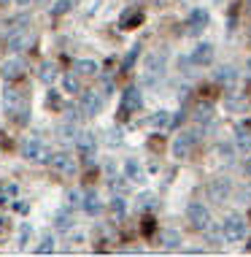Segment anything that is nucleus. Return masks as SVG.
Wrapping results in <instances>:
<instances>
[{
  "instance_id": "obj_37",
  "label": "nucleus",
  "mask_w": 251,
  "mask_h": 257,
  "mask_svg": "<svg viewBox=\"0 0 251 257\" xmlns=\"http://www.w3.org/2000/svg\"><path fill=\"white\" fill-rule=\"evenodd\" d=\"M119 136H122L119 130H111V133H108V144H119V141H122Z\"/></svg>"
},
{
  "instance_id": "obj_22",
  "label": "nucleus",
  "mask_w": 251,
  "mask_h": 257,
  "mask_svg": "<svg viewBox=\"0 0 251 257\" xmlns=\"http://www.w3.org/2000/svg\"><path fill=\"white\" fill-rule=\"evenodd\" d=\"M235 79H238V73H235L232 68H219V71H216V81L224 84V87H232Z\"/></svg>"
},
{
  "instance_id": "obj_8",
  "label": "nucleus",
  "mask_w": 251,
  "mask_h": 257,
  "mask_svg": "<svg viewBox=\"0 0 251 257\" xmlns=\"http://www.w3.org/2000/svg\"><path fill=\"white\" fill-rule=\"evenodd\" d=\"M49 165H52V171H57L60 176H73V173H76V160H73V155H68V152H57V155H52Z\"/></svg>"
},
{
  "instance_id": "obj_11",
  "label": "nucleus",
  "mask_w": 251,
  "mask_h": 257,
  "mask_svg": "<svg viewBox=\"0 0 251 257\" xmlns=\"http://www.w3.org/2000/svg\"><path fill=\"white\" fill-rule=\"evenodd\" d=\"M205 25H208V11L194 9L189 14V22H186V33H189V36H200V33L205 30Z\"/></svg>"
},
{
  "instance_id": "obj_7",
  "label": "nucleus",
  "mask_w": 251,
  "mask_h": 257,
  "mask_svg": "<svg viewBox=\"0 0 251 257\" xmlns=\"http://www.w3.org/2000/svg\"><path fill=\"white\" fill-rule=\"evenodd\" d=\"M103 103H106V95L103 92H84L81 103H79V111L84 116H97L103 111Z\"/></svg>"
},
{
  "instance_id": "obj_3",
  "label": "nucleus",
  "mask_w": 251,
  "mask_h": 257,
  "mask_svg": "<svg viewBox=\"0 0 251 257\" xmlns=\"http://www.w3.org/2000/svg\"><path fill=\"white\" fill-rule=\"evenodd\" d=\"M221 238L227 241V244H240L243 238H246V222L240 217H227L221 222Z\"/></svg>"
},
{
  "instance_id": "obj_2",
  "label": "nucleus",
  "mask_w": 251,
  "mask_h": 257,
  "mask_svg": "<svg viewBox=\"0 0 251 257\" xmlns=\"http://www.w3.org/2000/svg\"><path fill=\"white\" fill-rule=\"evenodd\" d=\"M197 138H200V127L197 130H184V133H178L173 138V157L176 160H189L194 147H197Z\"/></svg>"
},
{
  "instance_id": "obj_20",
  "label": "nucleus",
  "mask_w": 251,
  "mask_h": 257,
  "mask_svg": "<svg viewBox=\"0 0 251 257\" xmlns=\"http://www.w3.org/2000/svg\"><path fill=\"white\" fill-rule=\"evenodd\" d=\"M57 133L62 138H68V141H76V136H79V127H76V119H68V122H62L60 127H57Z\"/></svg>"
},
{
  "instance_id": "obj_35",
  "label": "nucleus",
  "mask_w": 251,
  "mask_h": 257,
  "mask_svg": "<svg viewBox=\"0 0 251 257\" xmlns=\"http://www.w3.org/2000/svg\"><path fill=\"white\" fill-rule=\"evenodd\" d=\"M219 155L221 157H229V155H232V147H229V144H219Z\"/></svg>"
},
{
  "instance_id": "obj_31",
  "label": "nucleus",
  "mask_w": 251,
  "mask_h": 257,
  "mask_svg": "<svg viewBox=\"0 0 251 257\" xmlns=\"http://www.w3.org/2000/svg\"><path fill=\"white\" fill-rule=\"evenodd\" d=\"M52 252H54V238L52 235H44L41 244L36 246V254H52Z\"/></svg>"
},
{
  "instance_id": "obj_29",
  "label": "nucleus",
  "mask_w": 251,
  "mask_h": 257,
  "mask_svg": "<svg viewBox=\"0 0 251 257\" xmlns=\"http://www.w3.org/2000/svg\"><path fill=\"white\" fill-rule=\"evenodd\" d=\"M62 84H65V92H71V95H76V92H81V81L76 79L73 73H68L65 79H62Z\"/></svg>"
},
{
  "instance_id": "obj_42",
  "label": "nucleus",
  "mask_w": 251,
  "mask_h": 257,
  "mask_svg": "<svg viewBox=\"0 0 251 257\" xmlns=\"http://www.w3.org/2000/svg\"><path fill=\"white\" fill-rule=\"evenodd\" d=\"M248 44H251V38H248Z\"/></svg>"
},
{
  "instance_id": "obj_14",
  "label": "nucleus",
  "mask_w": 251,
  "mask_h": 257,
  "mask_svg": "<svg viewBox=\"0 0 251 257\" xmlns=\"http://www.w3.org/2000/svg\"><path fill=\"white\" fill-rule=\"evenodd\" d=\"M30 44H33V36L27 30H19V33H11V36H9V49L11 52H22Z\"/></svg>"
},
{
  "instance_id": "obj_17",
  "label": "nucleus",
  "mask_w": 251,
  "mask_h": 257,
  "mask_svg": "<svg viewBox=\"0 0 251 257\" xmlns=\"http://www.w3.org/2000/svg\"><path fill=\"white\" fill-rule=\"evenodd\" d=\"M73 73H79V76H97V62L95 60H73Z\"/></svg>"
},
{
  "instance_id": "obj_4",
  "label": "nucleus",
  "mask_w": 251,
  "mask_h": 257,
  "mask_svg": "<svg viewBox=\"0 0 251 257\" xmlns=\"http://www.w3.org/2000/svg\"><path fill=\"white\" fill-rule=\"evenodd\" d=\"M186 219H189V225L194 230H208V227H211V211H208L200 200H192V203L186 206Z\"/></svg>"
},
{
  "instance_id": "obj_28",
  "label": "nucleus",
  "mask_w": 251,
  "mask_h": 257,
  "mask_svg": "<svg viewBox=\"0 0 251 257\" xmlns=\"http://www.w3.org/2000/svg\"><path fill=\"white\" fill-rule=\"evenodd\" d=\"M211 111H213L211 103H200V106L194 108V119H197V122H208V119H211Z\"/></svg>"
},
{
  "instance_id": "obj_36",
  "label": "nucleus",
  "mask_w": 251,
  "mask_h": 257,
  "mask_svg": "<svg viewBox=\"0 0 251 257\" xmlns=\"http://www.w3.org/2000/svg\"><path fill=\"white\" fill-rule=\"evenodd\" d=\"M27 233H30V225H22V233H19V246H25V241H27Z\"/></svg>"
},
{
  "instance_id": "obj_23",
  "label": "nucleus",
  "mask_w": 251,
  "mask_h": 257,
  "mask_svg": "<svg viewBox=\"0 0 251 257\" xmlns=\"http://www.w3.org/2000/svg\"><path fill=\"white\" fill-rule=\"evenodd\" d=\"M76 3H81V0H57V3L52 6V17H62V14L73 11Z\"/></svg>"
},
{
  "instance_id": "obj_33",
  "label": "nucleus",
  "mask_w": 251,
  "mask_h": 257,
  "mask_svg": "<svg viewBox=\"0 0 251 257\" xmlns=\"http://www.w3.org/2000/svg\"><path fill=\"white\" fill-rule=\"evenodd\" d=\"M154 195H151V192H143V195H138V208H141V211H146V208H154Z\"/></svg>"
},
{
  "instance_id": "obj_12",
  "label": "nucleus",
  "mask_w": 251,
  "mask_h": 257,
  "mask_svg": "<svg viewBox=\"0 0 251 257\" xmlns=\"http://www.w3.org/2000/svg\"><path fill=\"white\" fill-rule=\"evenodd\" d=\"M27 71V65H25V60L19 57V54H14V57H9L3 62V76L9 81H14V79H19V76H22Z\"/></svg>"
},
{
  "instance_id": "obj_30",
  "label": "nucleus",
  "mask_w": 251,
  "mask_h": 257,
  "mask_svg": "<svg viewBox=\"0 0 251 257\" xmlns=\"http://www.w3.org/2000/svg\"><path fill=\"white\" fill-rule=\"evenodd\" d=\"M111 211H114L116 222H122V219H124V211H127V206H124V198H114V200H111Z\"/></svg>"
},
{
  "instance_id": "obj_18",
  "label": "nucleus",
  "mask_w": 251,
  "mask_h": 257,
  "mask_svg": "<svg viewBox=\"0 0 251 257\" xmlns=\"http://www.w3.org/2000/svg\"><path fill=\"white\" fill-rule=\"evenodd\" d=\"M159 244L165 249H178L181 246V233L178 230H162L159 233Z\"/></svg>"
},
{
  "instance_id": "obj_40",
  "label": "nucleus",
  "mask_w": 251,
  "mask_h": 257,
  "mask_svg": "<svg viewBox=\"0 0 251 257\" xmlns=\"http://www.w3.org/2000/svg\"><path fill=\"white\" fill-rule=\"evenodd\" d=\"M3 227H6V219H3V217H0V233H3Z\"/></svg>"
},
{
  "instance_id": "obj_5",
  "label": "nucleus",
  "mask_w": 251,
  "mask_h": 257,
  "mask_svg": "<svg viewBox=\"0 0 251 257\" xmlns=\"http://www.w3.org/2000/svg\"><path fill=\"white\" fill-rule=\"evenodd\" d=\"M22 157H25V160H33V163H49V160H52V155H49V149H46V144L38 141V138L25 141Z\"/></svg>"
},
{
  "instance_id": "obj_38",
  "label": "nucleus",
  "mask_w": 251,
  "mask_h": 257,
  "mask_svg": "<svg viewBox=\"0 0 251 257\" xmlns=\"http://www.w3.org/2000/svg\"><path fill=\"white\" fill-rule=\"evenodd\" d=\"M246 173H248V176H251V157L246 160Z\"/></svg>"
},
{
  "instance_id": "obj_15",
  "label": "nucleus",
  "mask_w": 251,
  "mask_h": 257,
  "mask_svg": "<svg viewBox=\"0 0 251 257\" xmlns=\"http://www.w3.org/2000/svg\"><path fill=\"white\" fill-rule=\"evenodd\" d=\"M235 147L240 152H251V130L246 124H235Z\"/></svg>"
},
{
  "instance_id": "obj_21",
  "label": "nucleus",
  "mask_w": 251,
  "mask_h": 257,
  "mask_svg": "<svg viewBox=\"0 0 251 257\" xmlns=\"http://www.w3.org/2000/svg\"><path fill=\"white\" fill-rule=\"evenodd\" d=\"M38 79L44 81V84H54V79H57V68L52 65V62H44L38 71Z\"/></svg>"
},
{
  "instance_id": "obj_19",
  "label": "nucleus",
  "mask_w": 251,
  "mask_h": 257,
  "mask_svg": "<svg viewBox=\"0 0 251 257\" xmlns=\"http://www.w3.org/2000/svg\"><path fill=\"white\" fill-rule=\"evenodd\" d=\"M81 208L89 214V217H95V214H100V211H103V203L97 200V195H95V192H89V195L84 198V206H81Z\"/></svg>"
},
{
  "instance_id": "obj_34",
  "label": "nucleus",
  "mask_w": 251,
  "mask_h": 257,
  "mask_svg": "<svg viewBox=\"0 0 251 257\" xmlns=\"http://www.w3.org/2000/svg\"><path fill=\"white\" fill-rule=\"evenodd\" d=\"M68 206H71V208L84 206V200H81V192H79V190H71V192H68Z\"/></svg>"
},
{
  "instance_id": "obj_24",
  "label": "nucleus",
  "mask_w": 251,
  "mask_h": 257,
  "mask_svg": "<svg viewBox=\"0 0 251 257\" xmlns=\"http://www.w3.org/2000/svg\"><path fill=\"white\" fill-rule=\"evenodd\" d=\"M17 192H19L17 184H0V203H11V200H17Z\"/></svg>"
},
{
  "instance_id": "obj_27",
  "label": "nucleus",
  "mask_w": 251,
  "mask_h": 257,
  "mask_svg": "<svg viewBox=\"0 0 251 257\" xmlns=\"http://www.w3.org/2000/svg\"><path fill=\"white\" fill-rule=\"evenodd\" d=\"M170 122H173V119H170V111H157V114L149 119L151 127H167Z\"/></svg>"
},
{
  "instance_id": "obj_39",
  "label": "nucleus",
  "mask_w": 251,
  "mask_h": 257,
  "mask_svg": "<svg viewBox=\"0 0 251 257\" xmlns=\"http://www.w3.org/2000/svg\"><path fill=\"white\" fill-rule=\"evenodd\" d=\"M14 3H19V6H27V3H30V0H14Z\"/></svg>"
},
{
  "instance_id": "obj_25",
  "label": "nucleus",
  "mask_w": 251,
  "mask_h": 257,
  "mask_svg": "<svg viewBox=\"0 0 251 257\" xmlns=\"http://www.w3.org/2000/svg\"><path fill=\"white\" fill-rule=\"evenodd\" d=\"M71 225H73L71 211H57V217H54V227H57V230H71Z\"/></svg>"
},
{
  "instance_id": "obj_9",
  "label": "nucleus",
  "mask_w": 251,
  "mask_h": 257,
  "mask_svg": "<svg viewBox=\"0 0 251 257\" xmlns=\"http://www.w3.org/2000/svg\"><path fill=\"white\" fill-rule=\"evenodd\" d=\"M76 149H79V155L84 157V163H92L95 160V133H89V130H81L79 136H76Z\"/></svg>"
},
{
  "instance_id": "obj_1",
  "label": "nucleus",
  "mask_w": 251,
  "mask_h": 257,
  "mask_svg": "<svg viewBox=\"0 0 251 257\" xmlns=\"http://www.w3.org/2000/svg\"><path fill=\"white\" fill-rule=\"evenodd\" d=\"M165 62H167V52H154L146 57V65H143V84L146 87H154L165 73Z\"/></svg>"
},
{
  "instance_id": "obj_13",
  "label": "nucleus",
  "mask_w": 251,
  "mask_h": 257,
  "mask_svg": "<svg viewBox=\"0 0 251 257\" xmlns=\"http://www.w3.org/2000/svg\"><path fill=\"white\" fill-rule=\"evenodd\" d=\"M213 60V44H197L194 46V52L189 54V62L192 65H208V62Z\"/></svg>"
},
{
  "instance_id": "obj_6",
  "label": "nucleus",
  "mask_w": 251,
  "mask_h": 257,
  "mask_svg": "<svg viewBox=\"0 0 251 257\" xmlns=\"http://www.w3.org/2000/svg\"><path fill=\"white\" fill-rule=\"evenodd\" d=\"M143 106V98H141V89H138L135 84L132 87H127L122 92V103H119V114H124V116H130V114H135L138 108Z\"/></svg>"
},
{
  "instance_id": "obj_41",
  "label": "nucleus",
  "mask_w": 251,
  "mask_h": 257,
  "mask_svg": "<svg viewBox=\"0 0 251 257\" xmlns=\"http://www.w3.org/2000/svg\"><path fill=\"white\" fill-rule=\"evenodd\" d=\"M246 68H248V73H251V60H248V62H246Z\"/></svg>"
},
{
  "instance_id": "obj_26",
  "label": "nucleus",
  "mask_w": 251,
  "mask_h": 257,
  "mask_svg": "<svg viewBox=\"0 0 251 257\" xmlns=\"http://www.w3.org/2000/svg\"><path fill=\"white\" fill-rule=\"evenodd\" d=\"M141 11H138V9H130V11H124L122 14V19H119V27H124V30H127V27L132 25V22H141Z\"/></svg>"
},
{
  "instance_id": "obj_16",
  "label": "nucleus",
  "mask_w": 251,
  "mask_h": 257,
  "mask_svg": "<svg viewBox=\"0 0 251 257\" xmlns=\"http://www.w3.org/2000/svg\"><path fill=\"white\" fill-rule=\"evenodd\" d=\"M124 176H127L130 182H135V184H143L146 182V171L135 163V160H127V163H124Z\"/></svg>"
},
{
  "instance_id": "obj_10",
  "label": "nucleus",
  "mask_w": 251,
  "mask_h": 257,
  "mask_svg": "<svg viewBox=\"0 0 251 257\" xmlns=\"http://www.w3.org/2000/svg\"><path fill=\"white\" fill-rule=\"evenodd\" d=\"M229 192H232L229 179H213V182L208 184V198H211L213 203H224V200L229 198Z\"/></svg>"
},
{
  "instance_id": "obj_32",
  "label": "nucleus",
  "mask_w": 251,
  "mask_h": 257,
  "mask_svg": "<svg viewBox=\"0 0 251 257\" xmlns=\"http://www.w3.org/2000/svg\"><path fill=\"white\" fill-rule=\"evenodd\" d=\"M138 52H141V46H132V49L124 54V60H122V71H130L132 65H135V60H138Z\"/></svg>"
}]
</instances>
